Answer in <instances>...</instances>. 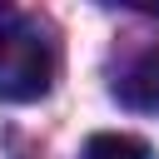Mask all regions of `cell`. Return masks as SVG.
<instances>
[{
	"label": "cell",
	"instance_id": "obj_1",
	"mask_svg": "<svg viewBox=\"0 0 159 159\" xmlns=\"http://www.w3.org/2000/svg\"><path fill=\"white\" fill-rule=\"evenodd\" d=\"M55 80V45L40 20L10 15L0 20V99L30 104Z\"/></svg>",
	"mask_w": 159,
	"mask_h": 159
},
{
	"label": "cell",
	"instance_id": "obj_2",
	"mask_svg": "<svg viewBox=\"0 0 159 159\" xmlns=\"http://www.w3.org/2000/svg\"><path fill=\"white\" fill-rule=\"evenodd\" d=\"M114 94H119L129 109H139V114H159V45L144 50V55L124 70V80H119Z\"/></svg>",
	"mask_w": 159,
	"mask_h": 159
},
{
	"label": "cell",
	"instance_id": "obj_3",
	"mask_svg": "<svg viewBox=\"0 0 159 159\" xmlns=\"http://www.w3.org/2000/svg\"><path fill=\"white\" fill-rule=\"evenodd\" d=\"M84 159H149V144L134 134H89Z\"/></svg>",
	"mask_w": 159,
	"mask_h": 159
}]
</instances>
